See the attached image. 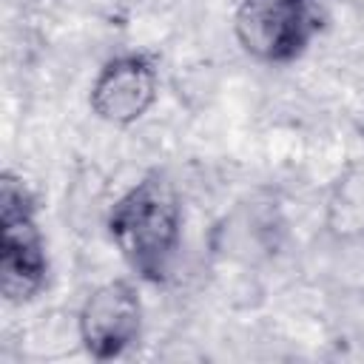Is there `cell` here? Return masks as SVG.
<instances>
[{"instance_id":"obj_1","label":"cell","mask_w":364,"mask_h":364,"mask_svg":"<svg viewBox=\"0 0 364 364\" xmlns=\"http://www.w3.org/2000/svg\"><path fill=\"white\" fill-rule=\"evenodd\" d=\"M179 199L168 176L148 173L114 205L108 230L142 279L162 282L179 245Z\"/></svg>"},{"instance_id":"obj_2","label":"cell","mask_w":364,"mask_h":364,"mask_svg":"<svg viewBox=\"0 0 364 364\" xmlns=\"http://www.w3.org/2000/svg\"><path fill=\"white\" fill-rule=\"evenodd\" d=\"M46 282L43 236L37 230L31 199L23 179H0V290L9 301L31 299Z\"/></svg>"},{"instance_id":"obj_3","label":"cell","mask_w":364,"mask_h":364,"mask_svg":"<svg viewBox=\"0 0 364 364\" xmlns=\"http://www.w3.org/2000/svg\"><path fill=\"white\" fill-rule=\"evenodd\" d=\"M139 296L122 279L100 284L80 310V338L85 350L100 361L122 355L139 338Z\"/></svg>"},{"instance_id":"obj_4","label":"cell","mask_w":364,"mask_h":364,"mask_svg":"<svg viewBox=\"0 0 364 364\" xmlns=\"http://www.w3.org/2000/svg\"><path fill=\"white\" fill-rule=\"evenodd\" d=\"M233 28L247 54L264 63L293 60L304 46V0H242Z\"/></svg>"},{"instance_id":"obj_5","label":"cell","mask_w":364,"mask_h":364,"mask_svg":"<svg viewBox=\"0 0 364 364\" xmlns=\"http://www.w3.org/2000/svg\"><path fill=\"white\" fill-rule=\"evenodd\" d=\"M156 100V68L142 54H122L102 65L91 85V108L111 125L136 122Z\"/></svg>"}]
</instances>
